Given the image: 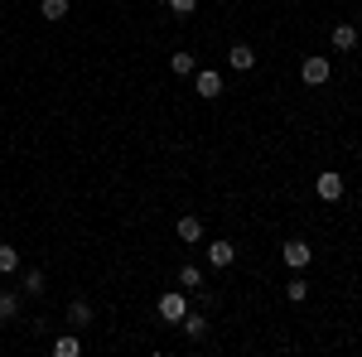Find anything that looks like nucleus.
<instances>
[{"label": "nucleus", "instance_id": "0eeeda50", "mask_svg": "<svg viewBox=\"0 0 362 357\" xmlns=\"http://www.w3.org/2000/svg\"><path fill=\"white\" fill-rule=\"evenodd\" d=\"M329 39H334L338 54H353V49H358V25H334V34H329Z\"/></svg>", "mask_w": 362, "mask_h": 357}, {"label": "nucleus", "instance_id": "f3484780", "mask_svg": "<svg viewBox=\"0 0 362 357\" xmlns=\"http://www.w3.org/2000/svg\"><path fill=\"white\" fill-rule=\"evenodd\" d=\"M15 271H20V251L0 247V275H15Z\"/></svg>", "mask_w": 362, "mask_h": 357}, {"label": "nucleus", "instance_id": "f8f14e48", "mask_svg": "<svg viewBox=\"0 0 362 357\" xmlns=\"http://www.w3.org/2000/svg\"><path fill=\"white\" fill-rule=\"evenodd\" d=\"M179 237L184 242H203V218H179Z\"/></svg>", "mask_w": 362, "mask_h": 357}, {"label": "nucleus", "instance_id": "f03ea898", "mask_svg": "<svg viewBox=\"0 0 362 357\" xmlns=\"http://www.w3.org/2000/svg\"><path fill=\"white\" fill-rule=\"evenodd\" d=\"M155 314H160L165 324H179V319L189 314V300H184V290H169V295H160V304H155Z\"/></svg>", "mask_w": 362, "mask_h": 357}, {"label": "nucleus", "instance_id": "aec40b11", "mask_svg": "<svg viewBox=\"0 0 362 357\" xmlns=\"http://www.w3.org/2000/svg\"><path fill=\"white\" fill-rule=\"evenodd\" d=\"M169 10H174V15H194L198 10V0H165Z\"/></svg>", "mask_w": 362, "mask_h": 357}, {"label": "nucleus", "instance_id": "1a4fd4ad", "mask_svg": "<svg viewBox=\"0 0 362 357\" xmlns=\"http://www.w3.org/2000/svg\"><path fill=\"white\" fill-rule=\"evenodd\" d=\"M227 63H232L237 73H251V68H256V49H251V44H232V54H227Z\"/></svg>", "mask_w": 362, "mask_h": 357}, {"label": "nucleus", "instance_id": "39448f33", "mask_svg": "<svg viewBox=\"0 0 362 357\" xmlns=\"http://www.w3.org/2000/svg\"><path fill=\"white\" fill-rule=\"evenodd\" d=\"M280 256H285V266H290V271H305V266H309V242H300V237H295V242H285V251H280Z\"/></svg>", "mask_w": 362, "mask_h": 357}, {"label": "nucleus", "instance_id": "9b49d317", "mask_svg": "<svg viewBox=\"0 0 362 357\" xmlns=\"http://www.w3.org/2000/svg\"><path fill=\"white\" fill-rule=\"evenodd\" d=\"M78 353H83V343H78V333H63V338L54 343V357H78Z\"/></svg>", "mask_w": 362, "mask_h": 357}, {"label": "nucleus", "instance_id": "f257e3e1", "mask_svg": "<svg viewBox=\"0 0 362 357\" xmlns=\"http://www.w3.org/2000/svg\"><path fill=\"white\" fill-rule=\"evenodd\" d=\"M300 78H305L309 87H324L329 78H334V63H329L324 54H309L305 63H300Z\"/></svg>", "mask_w": 362, "mask_h": 357}, {"label": "nucleus", "instance_id": "412c9836", "mask_svg": "<svg viewBox=\"0 0 362 357\" xmlns=\"http://www.w3.org/2000/svg\"><path fill=\"white\" fill-rule=\"evenodd\" d=\"M358 29H362V10H358Z\"/></svg>", "mask_w": 362, "mask_h": 357}, {"label": "nucleus", "instance_id": "ddd939ff", "mask_svg": "<svg viewBox=\"0 0 362 357\" xmlns=\"http://www.w3.org/2000/svg\"><path fill=\"white\" fill-rule=\"evenodd\" d=\"M179 329L189 333V338H203V333H208V319H203V314H184V319H179Z\"/></svg>", "mask_w": 362, "mask_h": 357}, {"label": "nucleus", "instance_id": "2eb2a0df", "mask_svg": "<svg viewBox=\"0 0 362 357\" xmlns=\"http://www.w3.org/2000/svg\"><path fill=\"white\" fill-rule=\"evenodd\" d=\"M20 290L25 295H44V271H25L20 275Z\"/></svg>", "mask_w": 362, "mask_h": 357}, {"label": "nucleus", "instance_id": "6ab92c4d", "mask_svg": "<svg viewBox=\"0 0 362 357\" xmlns=\"http://www.w3.org/2000/svg\"><path fill=\"white\" fill-rule=\"evenodd\" d=\"M169 68H174L179 78H194V54H174V58H169Z\"/></svg>", "mask_w": 362, "mask_h": 357}, {"label": "nucleus", "instance_id": "20e7f679", "mask_svg": "<svg viewBox=\"0 0 362 357\" xmlns=\"http://www.w3.org/2000/svg\"><path fill=\"white\" fill-rule=\"evenodd\" d=\"M194 92L203 97V102H213V97H223V73H213V68H203L194 78Z\"/></svg>", "mask_w": 362, "mask_h": 357}, {"label": "nucleus", "instance_id": "dca6fc26", "mask_svg": "<svg viewBox=\"0 0 362 357\" xmlns=\"http://www.w3.org/2000/svg\"><path fill=\"white\" fill-rule=\"evenodd\" d=\"M20 314V295L15 290H0V319H15Z\"/></svg>", "mask_w": 362, "mask_h": 357}, {"label": "nucleus", "instance_id": "6e6552de", "mask_svg": "<svg viewBox=\"0 0 362 357\" xmlns=\"http://www.w3.org/2000/svg\"><path fill=\"white\" fill-rule=\"evenodd\" d=\"M87 324H92V304H87V300H73V304H68V329L83 333Z\"/></svg>", "mask_w": 362, "mask_h": 357}, {"label": "nucleus", "instance_id": "a211bd4d", "mask_svg": "<svg viewBox=\"0 0 362 357\" xmlns=\"http://www.w3.org/2000/svg\"><path fill=\"white\" fill-rule=\"evenodd\" d=\"M179 285H184V290H203V271H198V266H184V271H179Z\"/></svg>", "mask_w": 362, "mask_h": 357}, {"label": "nucleus", "instance_id": "423d86ee", "mask_svg": "<svg viewBox=\"0 0 362 357\" xmlns=\"http://www.w3.org/2000/svg\"><path fill=\"white\" fill-rule=\"evenodd\" d=\"M232 261H237V247H232V242H208V266L227 271Z\"/></svg>", "mask_w": 362, "mask_h": 357}, {"label": "nucleus", "instance_id": "7ed1b4c3", "mask_svg": "<svg viewBox=\"0 0 362 357\" xmlns=\"http://www.w3.org/2000/svg\"><path fill=\"white\" fill-rule=\"evenodd\" d=\"M343 189H348V184H343V174H338V169H324V174L314 179V193H319L324 203H338V198H343Z\"/></svg>", "mask_w": 362, "mask_h": 357}, {"label": "nucleus", "instance_id": "4468645a", "mask_svg": "<svg viewBox=\"0 0 362 357\" xmlns=\"http://www.w3.org/2000/svg\"><path fill=\"white\" fill-rule=\"evenodd\" d=\"M285 295H290L295 304H305V300H309V280H305V275H295V280H285Z\"/></svg>", "mask_w": 362, "mask_h": 357}, {"label": "nucleus", "instance_id": "9d476101", "mask_svg": "<svg viewBox=\"0 0 362 357\" xmlns=\"http://www.w3.org/2000/svg\"><path fill=\"white\" fill-rule=\"evenodd\" d=\"M39 15H44L49 25H58V20H68V0H44V5H39Z\"/></svg>", "mask_w": 362, "mask_h": 357}]
</instances>
